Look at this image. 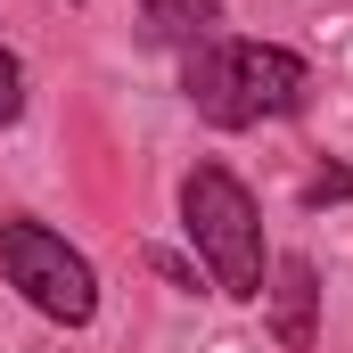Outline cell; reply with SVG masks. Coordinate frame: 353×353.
<instances>
[{
    "mask_svg": "<svg viewBox=\"0 0 353 353\" xmlns=\"http://www.w3.org/2000/svg\"><path fill=\"white\" fill-rule=\"evenodd\" d=\"M181 90H189V107L214 132H247V123H271V115H296L312 74L279 41H230V33H214V41H197L181 58Z\"/></svg>",
    "mask_w": 353,
    "mask_h": 353,
    "instance_id": "cell-1",
    "label": "cell"
},
{
    "mask_svg": "<svg viewBox=\"0 0 353 353\" xmlns=\"http://www.w3.org/2000/svg\"><path fill=\"white\" fill-rule=\"evenodd\" d=\"M312 312H321V271L312 255H279L271 263V321H279V345L312 353Z\"/></svg>",
    "mask_w": 353,
    "mask_h": 353,
    "instance_id": "cell-4",
    "label": "cell"
},
{
    "mask_svg": "<svg viewBox=\"0 0 353 353\" xmlns=\"http://www.w3.org/2000/svg\"><path fill=\"white\" fill-rule=\"evenodd\" d=\"M181 230H189L197 263L214 271L222 296H239V304L263 296V214H255V189L230 165H197L181 181Z\"/></svg>",
    "mask_w": 353,
    "mask_h": 353,
    "instance_id": "cell-2",
    "label": "cell"
},
{
    "mask_svg": "<svg viewBox=\"0 0 353 353\" xmlns=\"http://www.w3.org/2000/svg\"><path fill=\"white\" fill-rule=\"evenodd\" d=\"M17 115H25V66L0 50V123H17Z\"/></svg>",
    "mask_w": 353,
    "mask_h": 353,
    "instance_id": "cell-6",
    "label": "cell"
},
{
    "mask_svg": "<svg viewBox=\"0 0 353 353\" xmlns=\"http://www.w3.org/2000/svg\"><path fill=\"white\" fill-rule=\"evenodd\" d=\"M222 33V0H140V41L148 50H197Z\"/></svg>",
    "mask_w": 353,
    "mask_h": 353,
    "instance_id": "cell-5",
    "label": "cell"
},
{
    "mask_svg": "<svg viewBox=\"0 0 353 353\" xmlns=\"http://www.w3.org/2000/svg\"><path fill=\"white\" fill-rule=\"evenodd\" d=\"M0 271H8V288H17L33 312H50V321H66V329H83L90 312H99L90 263L58 239V230H41V222H0Z\"/></svg>",
    "mask_w": 353,
    "mask_h": 353,
    "instance_id": "cell-3",
    "label": "cell"
},
{
    "mask_svg": "<svg viewBox=\"0 0 353 353\" xmlns=\"http://www.w3.org/2000/svg\"><path fill=\"white\" fill-rule=\"evenodd\" d=\"M345 189H353V173H337V165H329V173L312 181V189H304V197H312V205H321V197H345Z\"/></svg>",
    "mask_w": 353,
    "mask_h": 353,
    "instance_id": "cell-7",
    "label": "cell"
}]
</instances>
